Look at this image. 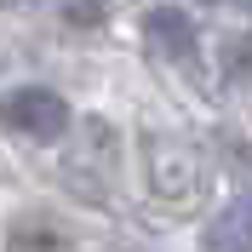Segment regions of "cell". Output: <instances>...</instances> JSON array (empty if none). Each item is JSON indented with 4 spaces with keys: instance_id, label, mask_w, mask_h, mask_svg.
<instances>
[{
    "instance_id": "1",
    "label": "cell",
    "mask_w": 252,
    "mask_h": 252,
    "mask_svg": "<svg viewBox=\"0 0 252 252\" xmlns=\"http://www.w3.org/2000/svg\"><path fill=\"white\" fill-rule=\"evenodd\" d=\"M143 155H149V189H155L160 206H178V212L201 206V195H206V166H201V155H195L189 143L149 132V138H143Z\"/></svg>"
},
{
    "instance_id": "2",
    "label": "cell",
    "mask_w": 252,
    "mask_h": 252,
    "mask_svg": "<svg viewBox=\"0 0 252 252\" xmlns=\"http://www.w3.org/2000/svg\"><path fill=\"white\" fill-rule=\"evenodd\" d=\"M115 172H121V138H115L109 121H86L80 126V143L63 155V178L80 189V195H92V201H103L115 184Z\"/></svg>"
},
{
    "instance_id": "3",
    "label": "cell",
    "mask_w": 252,
    "mask_h": 252,
    "mask_svg": "<svg viewBox=\"0 0 252 252\" xmlns=\"http://www.w3.org/2000/svg\"><path fill=\"white\" fill-rule=\"evenodd\" d=\"M0 121H6V132H17V138L58 143L63 132H69V103H63L52 86H17V92L0 97Z\"/></svg>"
},
{
    "instance_id": "4",
    "label": "cell",
    "mask_w": 252,
    "mask_h": 252,
    "mask_svg": "<svg viewBox=\"0 0 252 252\" xmlns=\"http://www.w3.org/2000/svg\"><path fill=\"white\" fill-rule=\"evenodd\" d=\"M143 34H149V46L160 52V58L172 63H195V12H184V6H149L143 12Z\"/></svg>"
},
{
    "instance_id": "5",
    "label": "cell",
    "mask_w": 252,
    "mask_h": 252,
    "mask_svg": "<svg viewBox=\"0 0 252 252\" xmlns=\"http://www.w3.org/2000/svg\"><path fill=\"white\" fill-rule=\"evenodd\" d=\"M201 252H252V195H235L201 229Z\"/></svg>"
},
{
    "instance_id": "6",
    "label": "cell",
    "mask_w": 252,
    "mask_h": 252,
    "mask_svg": "<svg viewBox=\"0 0 252 252\" xmlns=\"http://www.w3.org/2000/svg\"><path fill=\"white\" fill-rule=\"evenodd\" d=\"M6 252H69V241H63V229L52 218L23 212V218H12V229H6Z\"/></svg>"
},
{
    "instance_id": "7",
    "label": "cell",
    "mask_w": 252,
    "mask_h": 252,
    "mask_svg": "<svg viewBox=\"0 0 252 252\" xmlns=\"http://www.w3.org/2000/svg\"><path fill=\"white\" fill-rule=\"evenodd\" d=\"M223 80H252V34H235L223 46Z\"/></svg>"
},
{
    "instance_id": "8",
    "label": "cell",
    "mask_w": 252,
    "mask_h": 252,
    "mask_svg": "<svg viewBox=\"0 0 252 252\" xmlns=\"http://www.w3.org/2000/svg\"><path fill=\"white\" fill-rule=\"evenodd\" d=\"M63 23H75V29H97V23H103V6H63Z\"/></svg>"
}]
</instances>
